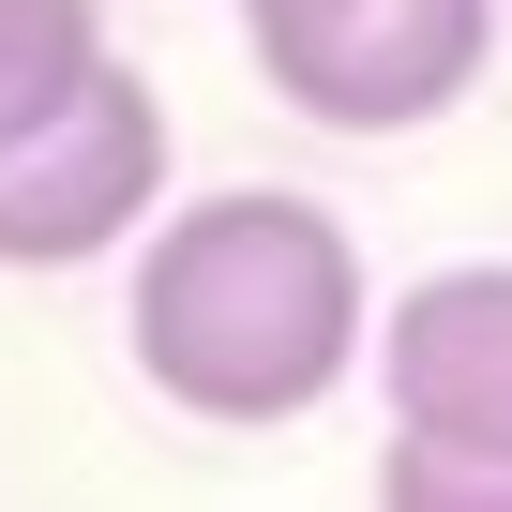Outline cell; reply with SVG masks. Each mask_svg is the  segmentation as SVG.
Instances as JSON below:
<instances>
[{"label": "cell", "mask_w": 512, "mask_h": 512, "mask_svg": "<svg viewBox=\"0 0 512 512\" xmlns=\"http://www.w3.org/2000/svg\"><path fill=\"white\" fill-rule=\"evenodd\" d=\"M91 61H106V0H0V136L46 121Z\"/></svg>", "instance_id": "5b68a950"}, {"label": "cell", "mask_w": 512, "mask_h": 512, "mask_svg": "<svg viewBox=\"0 0 512 512\" xmlns=\"http://www.w3.org/2000/svg\"><path fill=\"white\" fill-rule=\"evenodd\" d=\"M377 512H512V452H482V437H407V422H392Z\"/></svg>", "instance_id": "8992f818"}, {"label": "cell", "mask_w": 512, "mask_h": 512, "mask_svg": "<svg viewBox=\"0 0 512 512\" xmlns=\"http://www.w3.org/2000/svg\"><path fill=\"white\" fill-rule=\"evenodd\" d=\"M377 392L407 437H482L512 452V256H452V272L392 287L377 317Z\"/></svg>", "instance_id": "277c9868"}, {"label": "cell", "mask_w": 512, "mask_h": 512, "mask_svg": "<svg viewBox=\"0 0 512 512\" xmlns=\"http://www.w3.org/2000/svg\"><path fill=\"white\" fill-rule=\"evenodd\" d=\"M121 332H136V377L181 422L272 437V422L332 407L377 362V272H362V241L317 196L226 181V196L136 226V302H121Z\"/></svg>", "instance_id": "6da1fadb"}, {"label": "cell", "mask_w": 512, "mask_h": 512, "mask_svg": "<svg viewBox=\"0 0 512 512\" xmlns=\"http://www.w3.org/2000/svg\"><path fill=\"white\" fill-rule=\"evenodd\" d=\"M166 211V91L91 61L46 121L0 136V272H91Z\"/></svg>", "instance_id": "3957f363"}, {"label": "cell", "mask_w": 512, "mask_h": 512, "mask_svg": "<svg viewBox=\"0 0 512 512\" xmlns=\"http://www.w3.org/2000/svg\"><path fill=\"white\" fill-rule=\"evenodd\" d=\"M512 0H241V46L317 136H422L482 91Z\"/></svg>", "instance_id": "7a4b0ae2"}]
</instances>
